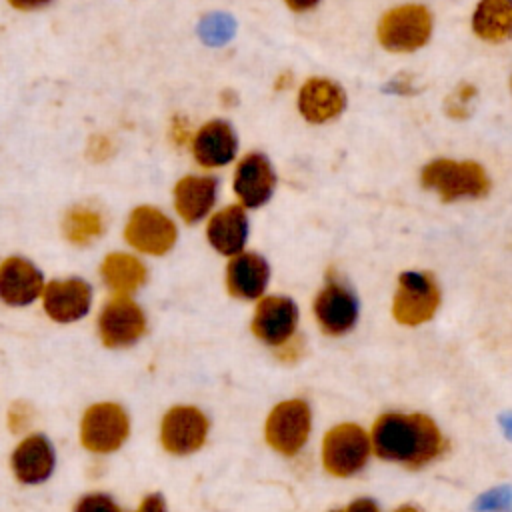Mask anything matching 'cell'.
Masks as SVG:
<instances>
[{"mask_svg":"<svg viewBox=\"0 0 512 512\" xmlns=\"http://www.w3.org/2000/svg\"><path fill=\"white\" fill-rule=\"evenodd\" d=\"M40 300L48 318L70 324L90 312L92 288L82 278H58L44 284Z\"/></svg>","mask_w":512,"mask_h":512,"instance_id":"11","label":"cell"},{"mask_svg":"<svg viewBox=\"0 0 512 512\" xmlns=\"http://www.w3.org/2000/svg\"><path fill=\"white\" fill-rule=\"evenodd\" d=\"M474 86H470V84H464V86H458L454 92H452V96L448 98V102H446V110H448V114L452 116V118H466L468 114H470V108H468V104H470V100H472V96H474Z\"/></svg>","mask_w":512,"mask_h":512,"instance_id":"27","label":"cell"},{"mask_svg":"<svg viewBox=\"0 0 512 512\" xmlns=\"http://www.w3.org/2000/svg\"><path fill=\"white\" fill-rule=\"evenodd\" d=\"M344 106L346 96L342 88L328 78H310L300 88L298 110L312 124H322L336 118Z\"/></svg>","mask_w":512,"mask_h":512,"instance_id":"19","label":"cell"},{"mask_svg":"<svg viewBox=\"0 0 512 512\" xmlns=\"http://www.w3.org/2000/svg\"><path fill=\"white\" fill-rule=\"evenodd\" d=\"M30 420H32V412H30V408H28L26 404H22V402L14 404V406L10 408V412H8V424H10V428H12L14 432L26 430L28 424H30Z\"/></svg>","mask_w":512,"mask_h":512,"instance_id":"29","label":"cell"},{"mask_svg":"<svg viewBox=\"0 0 512 512\" xmlns=\"http://www.w3.org/2000/svg\"><path fill=\"white\" fill-rule=\"evenodd\" d=\"M472 28L486 42H502L512 36V0H482L472 16Z\"/></svg>","mask_w":512,"mask_h":512,"instance_id":"23","label":"cell"},{"mask_svg":"<svg viewBox=\"0 0 512 512\" xmlns=\"http://www.w3.org/2000/svg\"><path fill=\"white\" fill-rule=\"evenodd\" d=\"M134 512H166V504H164L162 496L150 494V496H146V498L140 502V506H138Z\"/></svg>","mask_w":512,"mask_h":512,"instance_id":"31","label":"cell"},{"mask_svg":"<svg viewBox=\"0 0 512 512\" xmlns=\"http://www.w3.org/2000/svg\"><path fill=\"white\" fill-rule=\"evenodd\" d=\"M8 2L18 10H36V8H42L44 4H48L50 0H8Z\"/></svg>","mask_w":512,"mask_h":512,"instance_id":"33","label":"cell"},{"mask_svg":"<svg viewBox=\"0 0 512 512\" xmlns=\"http://www.w3.org/2000/svg\"><path fill=\"white\" fill-rule=\"evenodd\" d=\"M370 442L378 458L408 468H420L444 450L440 428L424 414H382L372 426Z\"/></svg>","mask_w":512,"mask_h":512,"instance_id":"1","label":"cell"},{"mask_svg":"<svg viewBox=\"0 0 512 512\" xmlns=\"http://www.w3.org/2000/svg\"><path fill=\"white\" fill-rule=\"evenodd\" d=\"M298 324V308L286 296H266L258 302L252 318L254 336L274 348L294 338Z\"/></svg>","mask_w":512,"mask_h":512,"instance_id":"13","label":"cell"},{"mask_svg":"<svg viewBox=\"0 0 512 512\" xmlns=\"http://www.w3.org/2000/svg\"><path fill=\"white\" fill-rule=\"evenodd\" d=\"M396 512H420V510L414 506H400Z\"/></svg>","mask_w":512,"mask_h":512,"instance_id":"36","label":"cell"},{"mask_svg":"<svg viewBox=\"0 0 512 512\" xmlns=\"http://www.w3.org/2000/svg\"><path fill=\"white\" fill-rule=\"evenodd\" d=\"M268 264L254 252H240L232 256L226 268V286L234 298L256 300L264 294L268 284Z\"/></svg>","mask_w":512,"mask_h":512,"instance_id":"21","label":"cell"},{"mask_svg":"<svg viewBox=\"0 0 512 512\" xmlns=\"http://www.w3.org/2000/svg\"><path fill=\"white\" fill-rule=\"evenodd\" d=\"M100 276L112 294L132 296L146 280V266L130 252H112L102 260Z\"/></svg>","mask_w":512,"mask_h":512,"instance_id":"22","label":"cell"},{"mask_svg":"<svg viewBox=\"0 0 512 512\" xmlns=\"http://www.w3.org/2000/svg\"><path fill=\"white\" fill-rule=\"evenodd\" d=\"M178 238L176 224L170 216L154 206H138L124 224V240L130 248L148 256L166 254Z\"/></svg>","mask_w":512,"mask_h":512,"instance_id":"6","label":"cell"},{"mask_svg":"<svg viewBox=\"0 0 512 512\" xmlns=\"http://www.w3.org/2000/svg\"><path fill=\"white\" fill-rule=\"evenodd\" d=\"M44 278L40 270L22 256L0 262V300L8 306H28L40 300Z\"/></svg>","mask_w":512,"mask_h":512,"instance_id":"14","label":"cell"},{"mask_svg":"<svg viewBox=\"0 0 512 512\" xmlns=\"http://www.w3.org/2000/svg\"><path fill=\"white\" fill-rule=\"evenodd\" d=\"M372 452L370 434L358 424L346 422L330 428L322 440V464L338 478L360 472Z\"/></svg>","mask_w":512,"mask_h":512,"instance_id":"3","label":"cell"},{"mask_svg":"<svg viewBox=\"0 0 512 512\" xmlns=\"http://www.w3.org/2000/svg\"><path fill=\"white\" fill-rule=\"evenodd\" d=\"M192 156L202 168H220L236 156V134L224 120H210L202 124L190 140Z\"/></svg>","mask_w":512,"mask_h":512,"instance_id":"17","label":"cell"},{"mask_svg":"<svg viewBox=\"0 0 512 512\" xmlns=\"http://www.w3.org/2000/svg\"><path fill=\"white\" fill-rule=\"evenodd\" d=\"M310 428L312 416L308 404L300 398H292L272 408L264 424V438L276 452L294 456L306 444Z\"/></svg>","mask_w":512,"mask_h":512,"instance_id":"5","label":"cell"},{"mask_svg":"<svg viewBox=\"0 0 512 512\" xmlns=\"http://www.w3.org/2000/svg\"><path fill=\"white\" fill-rule=\"evenodd\" d=\"M72 512H122L112 496L104 492H92L82 496Z\"/></svg>","mask_w":512,"mask_h":512,"instance_id":"26","label":"cell"},{"mask_svg":"<svg viewBox=\"0 0 512 512\" xmlns=\"http://www.w3.org/2000/svg\"><path fill=\"white\" fill-rule=\"evenodd\" d=\"M206 238L212 244V248L220 254H240L248 238V218L244 206L230 204L214 212L206 226Z\"/></svg>","mask_w":512,"mask_h":512,"instance_id":"20","label":"cell"},{"mask_svg":"<svg viewBox=\"0 0 512 512\" xmlns=\"http://www.w3.org/2000/svg\"><path fill=\"white\" fill-rule=\"evenodd\" d=\"M294 12H306L310 8H314L320 0H284Z\"/></svg>","mask_w":512,"mask_h":512,"instance_id":"34","label":"cell"},{"mask_svg":"<svg viewBox=\"0 0 512 512\" xmlns=\"http://www.w3.org/2000/svg\"><path fill=\"white\" fill-rule=\"evenodd\" d=\"M332 512H378V506H376V502L370 500V498H358V500L350 502L346 508L332 510Z\"/></svg>","mask_w":512,"mask_h":512,"instance_id":"32","label":"cell"},{"mask_svg":"<svg viewBox=\"0 0 512 512\" xmlns=\"http://www.w3.org/2000/svg\"><path fill=\"white\" fill-rule=\"evenodd\" d=\"M432 32L430 12L420 4H404L386 12L378 24V40L390 52L422 48Z\"/></svg>","mask_w":512,"mask_h":512,"instance_id":"4","label":"cell"},{"mask_svg":"<svg viewBox=\"0 0 512 512\" xmlns=\"http://www.w3.org/2000/svg\"><path fill=\"white\" fill-rule=\"evenodd\" d=\"M64 236L74 246H88L104 232V214L90 204H76L64 214Z\"/></svg>","mask_w":512,"mask_h":512,"instance_id":"24","label":"cell"},{"mask_svg":"<svg viewBox=\"0 0 512 512\" xmlns=\"http://www.w3.org/2000/svg\"><path fill=\"white\" fill-rule=\"evenodd\" d=\"M146 332L144 310L132 296L112 294L98 314V334L108 348H126Z\"/></svg>","mask_w":512,"mask_h":512,"instance_id":"9","label":"cell"},{"mask_svg":"<svg viewBox=\"0 0 512 512\" xmlns=\"http://www.w3.org/2000/svg\"><path fill=\"white\" fill-rule=\"evenodd\" d=\"M440 304V290L428 272H404L392 302V314L400 324L418 326L428 322Z\"/></svg>","mask_w":512,"mask_h":512,"instance_id":"8","label":"cell"},{"mask_svg":"<svg viewBox=\"0 0 512 512\" xmlns=\"http://www.w3.org/2000/svg\"><path fill=\"white\" fill-rule=\"evenodd\" d=\"M274 184L276 176L266 156L250 152L238 162L232 186L242 206L258 208L264 202H268V198L274 192Z\"/></svg>","mask_w":512,"mask_h":512,"instance_id":"15","label":"cell"},{"mask_svg":"<svg viewBox=\"0 0 512 512\" xmlns=\"http://www.w3.org/2000/svg\"><path fill=\"white\" fill-rule=\"evenodd\" d=\"M130 432L128 414L114 402H98L90 406L80 422V442L96 454L118 450Z\"/></svg>","mask_w":512,"mask_h":512,"instance_id":"7","label":"cell"},{"mask_svg":"<svg viewBox=\"0 0 512 512\" xmlns=\"http://www.w3.org/2000/svg\"><path fill=\"white\" fill-rule=\"evenodd\" d=\"M502 426H504L506 434L512 436V416H504V418H502Z\"/></svg>","mask_w":512,"mask_h":512,"instance_id":"35","label":"cell"},{"mask_svg":"<svg viewBox=\"0 0 512 512\" xmlns=\"http://www.w3.org/2000/svg\"><path fill=\"white\" fill-rule=\"evenodd\" d=\"M86 154L92 162H104L114 154V142L106 134H96L88 140Z\"/></svg>","mask_w":512,"mask_h":512,"instance_id":"28","label":"cell"},{"mask_svg":"<svg viewBox=\"0 0 512 512\" xmlns=\"http://www.w3.org/2000/svg\"><path fill=\"white\" fill-rule=\"evenodd\" d=\"M206 436L208 420L194 406H174L162 418L160 442L172 454L196 452L206 442Z\"/></svg>","mask_w":512,"mask_h":512,"instance_id":"10","label":"cell"},{"mask_svg":"<svg viewBox=\"0 0 512 512\" xmlns=\"http://www.w3.org/2000/svg\"><path fill=\"white\" fill-rule=\"evenodd\" d=\"M10 466L16 480L22 484H40L48 480L56 466L52 442L44 434L24 436L10 456Z\"/></svg>","mask_w":512,"mask_h":512,"instance_id":"16","label":"cell"},{"mask_svg":"<svg viewBox=\"0 0 512 512\" xmlns=\"http://www.w3.org/2000/svg\"><path fill=\"white\" fill-rule=\"evenodd\" d=\"M314 316L324 334L340 336L356 324L358 300L350 288L330 276L314 300Z\"/></svg>","mask_w":512,"mask_h":512,"instance_id":"12","label":"cell"},{"mask_svg":"<svg viewBox=\"0 0 512 512\" xmlns=\"http://www.w3.org/2000/svg\"><path fill=\"white\" fill-rule=\"evenodd\" d=\"M170 138H172V142L178 144V146L190 142V140H192V132H190L188 122L182 120V118H174L172 124H170Z\"/></svg>","mask_w":512,"mask_h":512,"instance_id":"30","label":"cell"},{"mask_svg":"<svg viewBox=\"0 0 512 512\" xmlns=\"http://www.w3.org/2000/svg\"><path fill=\"white\" fill-rule=\"evenodd\" d=\"M216 194L218 184L214 178L188 174L180 178L174 186V210L188 224L200 222L212 212L216 204Z\"/></svg>","mask_w":512,"mask_h":512,"instance_id":"18","label":"cell"},{"mask_svg":"<svg viewBox=\"0 0 512 512\" xmlns=\"http://www.w3.org/2000/svg\"><path fill=\"white\" fill-rule=\"evenodd\" d=\"M512 508V490L506 488H494L486 494H482L476 502L478 512H508Z\"/></svg>","mask_w":512,"mask_h":512,"instance_id":"25","label":"cell"},{"mask_svg":"<svg viewBox=\"0 0 512 512\" xmlns=\"http://www.w3.org/2000/svg\"><path fill=\"white\" fill-rule=\"evenodd\" d=\"M420 180L424 188L434 190L444 202L458 198H480L490 188L484 168L468 160H434L424 166Z\"/></svg>","mask_w":512,"mask_h":512,"instance_id":"2","label":"cell"}]
</instances>
